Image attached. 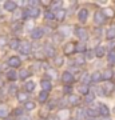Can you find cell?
I'll list each match as a JSON object with an SVG mask.
<instances>
[{
    "mask_svg": "<svg viewBox=\"0 0 115 120\" xmlns=\"http://www.w3.org/2000/svg\"><path fill=\"white\" fill-rule=\"evenodd\" d=\"M107 20V17L104 16V13L102 12V11H96V12L94 13V23L95 24H98V26H102V24H104Z\"/></svg>",
    "mask_w": 115,
    "mask_h": 120,
    "instance_id": "cell-1",
    "label": "cell"
},
{
    "mask_svg": "<svg viewBox=\"0 0 115 120\" xmlns=\"http://www.w3.org/2000/svg\"><path fill=\"white\" fill-rule=\"evenodd\" d=\"M75 35L80 39L83 43L88 39V34H87V31H86L84 28H82V27H76V28H75Z\"/></svg>",
    "mask_w": 115,
    "mask_h": 120,
    "instance_id": "cell-2",
    "label": "cell"
},
{
    "mask_svg": "<svg viewBox=\"0 0 115 120\" xmlns=\"http://www.w3.org/2000/svg\"><path fill=\"white\" fill-rule=\"evenodd\" d=\"M62 82H63V84H66V86H70L71 83H74V75L71 72H68V71L63 72L62 73Z\"/></svg>",
    "mask_w": 115,
    "mask_h": 120,
    "instance_id": "cell-3",
    "label": "cell"
},
{
    "mask_svg": "<svg viewBox=\"0 0 115 120\" xmlns=\"http://www.w3.org/2000/svg\"><path fill=\"white\" fill-rule=\"evenodd\" d=\"M31 43L30 41H21L20 43V47H19V51H20V53H23V55H28L31 52Z\"/></svg>",
    "mask_w": 115,
    "mask_h": 120,
    "instance_id": "cell-4",
    "label": "cell"
},
{
    "mask_svg": "<svg viewBox=\"0 0 115 120\" xmlns=\"http://www.w3.org/2000/svg\"><path fill=\"white\" fill-rule=\"evenodd\" d=\"M20 64H21V60L17 56H11L8 59V65L12 67V68H17V67H20Z\"/></svg>",
    "mask_w": 115,
    "mask_h": 120,
    "instance_id": "cell-5",
    "label": "cell"
},
{
    "mask_svg": "<svg viewBox=\"0 0 115 120\" xmlns=\"http://www.w3.org/2000/svg\"><path fill=\"white\" fill-rule=\"evenodd\" d=\"M43 35H44V30L43 28H34V30L31 31V38L35 39V40L42 39Z\"/></svg>",
    "mask_w": 115,
    "mask_h": 120,
    "instance_id": "cell-6",
    "label": "cell"
},
{
    "mask_svg": "<svg viewBox=\"0 0 115 120\" xmlns=\"http://www.w3.org/2000/svg\"><path fill=\"white\" fill-rule=\"evenodd\" d=\"M87 17H88V9H86V8L79 9V12H78V19H79V22L86 23L87 22Z\"/></svg>",
    "mask_w": 115,
    "mask_h": 120,
    "instance_id": "cell-7",
    "label": "cell"
},
{
    "mask_svg": "<svg viewBox=\"0 0 115 120\" xmlns=\"http://www.w3.org/2000/svg\"><path fill=\"white\" fill-rule=\"evenodd\" d=\"M4 9L5 11H8V12H15L16 11V3L12 1V0H7L4 1Z\"/></svg>",
    "mask_w": 115,
    "mask_h": 120,
    "instance_id": "cell-8",
    "label": "cell"
},
{
    "mask_svg": "<svg viewBox=\"0 0 115 120\" xmlns=\"http://www.w3.org/2000/svg\"><path fill=\"white\" fill-rule=\"evenodd\" d=\"M98 111L100 113V116H103V117H108V115H110V109H108L106 104H99Z\"/></svg>",
    "mask_w": 115,
    "mask_h": 120,
    "instance_id": "cell-9",
    "label": "cell"
},
{
    "mask_svg": "<svg viewBox=\"0 0 115 120\" xmlns=\"http://www.w3.org/2000/svg\"><path fill=\"white\" fill-rule=\"evenodd\" d=\"M27 15L30 17H32V19H36V17L40 15V9H39L38 7H31V8H28V11H27Z\"/></svg>",
    "mask_w": 115,
    "mask_h": 120,
    "instance_id": "cell-10",
    "label": "cell"
},
{
    "mask_svg": "<svg viewBox=\"0 0 115 120\" xmlns=\"http://www.w3.org/2000/svg\"><path fill=\"white\" fill-rule=\"evenodd\" d=\"M74 51H75V44L74 43H66L64 44L63 52L66 55H71V53H74Z\"/></svg>",
    "mask_w": 115,
    "mask_h": 120,
    "instance_id": "cell-11",
    "label": "cell"
},
{
    "mask_svg": "<svg viewBox=\"0 0 115 120\" xmlns=\"http://www.w3.org/2000/svg\"><path fill=\"white\" fill-rule=\"evenodd\" d=\"M40 86H42V91H46V92H48V91L52 90V83L50 82V80H42V83H40Z\"/></svg>",
    "mask_w": 115,
    "mask_h": 120,
    "instance_id": "cell-12",
    "label": "cell"
},
{
    "mask_svg": "<svg viewBox=\"0 0 115 120\" xmlns=\"http://www.w3.org/2000/svg\"><path fill=\"white\" fill-rule=\"evenodd\" d=\"M78 92L80 95H88L90 94V86L88 84H80V86L78 87Z\"/></svg>",
    "mask_w": 115,
    "mask_h": 120,
    "instance_id": "cell-13",
    "label": "cell"
},
{
    "mask_svg": "<svg viewBox=\"0 0 115 120\" xmlns=\"http://www.w3.org/2000/svg\"><path fill=\"white\" fill-rule=\"evenodd\" d=\"M86 51H87V47H86V43H83V41H80V43L75 44V52H78V53H84Z\"/></svg>",
    "mask_w": 115,
    "mask_h": 120,
    "instance_id": "cell-14",
    "label": "cell"
},
{
    "mask_svg": "<svg viewBox=\"0 0 115 120\" xmlns=\"http://www.w3.org/2000/svg\"><path fill=\"white\" fill-rule=\"evenodd\" d=\"M64 17H66V9L60 8V9H58V11L55 12V19L58 20V22L64 20Z\"/></svg>",
    "mask_w": 115,
    "mask_h": 120,
    "instance_id": "cell-15",
    "label": "cell"
},
{
    "mask_svg": "<svg viewBox=\"0 0 115 120\" xmlns=\"http://www.w3.org/2000/svg\"><path fill=\"white\" fill-rule=\"evenodd\" d=\"M95 56L96 57H103V56L106 55V48L103 47V45H98V47L95 48Z\"/></svg>",
    "mask_w": 115,
    "mask_h": 120,
    "instance_id": "cell-16",
    "label": "cell"
},
{
    "mask_svg": "<svg viewBox=\"0 0 115 120\" xmlns=\"http://www.w3.org/2000/svg\"><path fill=\"white\" fill-rule=\"evenodd\" d=\"M20 40L19 39H12V40H9L8 41V45L11 49H19V47H20Z\"/></svg>",
    "mask_w": 115,
    "mask_h": 120,
    "instance_id": "cell-17",
    "label": "cell"
},
{
    "mask_svg": "<svg viewBox=\"0 0 115 120\" xmlns=\"http://www.w3.org/2000/svg\"><path fill=\"white\" fill-rule=\"evenodd\" d=\"M7 77H8V80L13 82V80L19 79V73H17L15 69H9V71H7Z\"/></svg>",
    "mask_w": 115,
    "mask_h": 120,
    "instance_id": "cell-18",
    "label": "cell"
},
{
    "mask_svg": "<svg viewBox=\"0 0 115 120\" xmlns=\"http://www.w3.org/2000/svg\"><path fill=\"white\" fill-rule=\"evenodd\" d=\"M44 52H46V55L47 56H50V57H55V48L52 47L51 44H47L46 47H44Z\"/></svg>",
    "mask_w": 115,
    "mask_h": 120,
    "instance_id": "cell-19",
    "label": "cell"
},
{
    "mask_svg": "<svg viewBox=\"0 0 115 120\" xmlns=\"http://www.w3.org/2000/svg\"><path fill=\"white\" fill-rule=\"evenodd\" d=\"M114 84H112V83H110V82H107L106 84H104V86H103V91H104V94L106 95H110L111 92H112V91H114Z\"/></svg>",
    "mask_w": 115,
    "mask_h": 120,
    "instance_id": "cell-20",
    "label": "cell"
},
{
    "mask_svg": "<svg viewBox=\"0 0 115 120\" xmlns=\"http://www.w3.org/2000/svg\"><path fill=\"white\" fill-rule=\"evenodd\" d=\"M60 35L62 36H70L71 35V27L70 26H63V27H60Z\"/></svg>",
    "mask_w": 115,
    "mask_h": 120,
    "instance_id": "cell-21",
    "label": "cell"
},
{
    "mask_svg": "<svg viewBox=\"0 0 115 120\" xmlns=\"http://www.w3.org/2000/svg\"><path fill=\"white\" fill-rule=\"evenodd\" d=\"M31 76V71L27 68H23L20 69V72H19V77H20L21 80H24V79H27V77Z\"/></svg>",
    "mask_w": 115,
    "mask_h": 120,
    "instance_id": "cell-22",
    "label": "cell"
},
{
    "mask_svg": "<svg viewBox=\"0 0 115 120\" xmlns=\"http://www.w3.org/2000/svg\"><path fill=\"white\" fill-rule=\"evenodd\" d=\"M102 80V73L99 72V71H95V72L91 73V82H94V83H98Z\"/></svg>",
    "mask_w": 115,
    "mask_h": 120,
    "instance_id": "cell-23",
    "label": "cell"
},
{
    "mask_svg": "<svg viewBox=\"0 0 115 120\" xmlns=\"http://www.w3.org/2000/svg\"><path fill=\"white\" fill-rule=\"evenodd\" d=\"M79 101H80V100H79V98H78L76 95H70V96H68V103L71 104V105H78Z\"/></svg>",
    "mask_w": 115,
    "mask_h": 120,
    "instance_id": "cell-24",
    "label": "cell"
},
{
    "mask_svg": "<svg viewBox=\"0 0 115 120\" xmlns=\"http://www.w3.org/2000/svg\"><path fill=\"white\" fill-rule=\"evenodd\" d=\"M112 76H114V72H112L110 68L106 69V71L102 73V79H103V80H111V77H112Z\"/></svg>",
    "mask_w": 115,
    "mask_h": 120,
    "instance_id": "cell-25",
    "label": "cell"
},
{
    "mask_svg": "<svg viewBox=\"0 0 115 120\" xmlns=\"http://www.w3.org/2000/svg\"><path fill=\"white\" fill-rule=\"evenodd\" d=\"M87 116V111L86 109H83V108H79V109H76V120H80L83 119V117H86Z\"/></svg>",
    "mask_w": 115,
    "mask_h": 120,
    "instance_id": "cell-26",
    "label": "cell"
},
{
    "mask_svg": "<svg viewBox=\"0 0 115 120\" xmlns=\"http://www.w3.org/2000/svg\"><path fill=\"white\" fill-rule=\"evenodd\" d=\"M23 16H24V15H23V11H21V9H16L12 15V20L13 22H17V20H20V17H23Z\"/></svg>",
    "mask_w": 115,
    "mask_h": 120,
    "instance_id": "cell-27",
    "label": "cell"
},
{
    "mask_svg": "<svg viewBox=\"0 0 115 120\" xmlns=\"http://www.w3.org/2000/svg\"><path fill=\"white\" fill-rule=\"evenodd\" d=\"M8 113H9L8 108L5 105H0V119H5L8 116Z\"/></svg>",
    "mask_w": 115,
    "mask_h": 120,
    "instance_id": "cell-28",
    "label": "cell"
},
{
    "mask_svg": "<svg viewBox=\"0 0 115 120\" xmlns=\"http://www.w3.org/2000/svg\"><path fill=\"white\" fill-rule=\"evenodd\" d=\"M48 99V92H46V91H42L40 94H39V96H38V100L40 101V103H46V100Z\"/></svg>",
    "mask_w": 115,
    "mask_h": 120,
    "instance_id": "cell-29",
    "label": "cell"
},
{
    "mask_svg": "<svg viewBox=\"0 0 115 120\" xmlns=\"http://www.w3.org/2000/svg\"><path fill=\"white\" fill-rule=\"evenodd\" d=\"M106 38L108 39V40L115 39V28L114 27H111V28H108V30L106 31Z\"/></svg>",
    "mask_w": 115,
    "mask_h": 120,
    "instance_id": "cell-30",
    "label": "cell"
},
{
    "mask_svg": "<svg viewBox=\"0 0 115 120\" xmlns=\"http://www.w3.org/2000/svg\"><path fill=\"white\" fill-rule=\"evenodd\" d=\"M86 111H87V116L92 117V119H95V117L99 115V111H96L94 108H88V109H86Z\"/></svg>",
    "mask_w": 115,
    "mask_h": 120,
    "instance_id": "cell-31",
    "label": "cell"
},
{
    "mask_svg": "<svg viewBox=\"0 0 115 120\" xmlns=\"http://www.w3.org/2000/svg\"><path fill=\"white\" fill-rule=\"evenodd\" d=\"M102 12L104 13V16L106 17H114L115 16V12H114V9L112 8H104Z\"/></svg>",
    "mask_w": 115,
    "mask_h": 120,
    "instance_id": "cell-32",
    "label": "cell"
},
{
    "mask_svg": "<svg viewBox=\"0 0 115 120\" xmlns=\"http://www.w3.org/2000/svg\"><path fill=\"white\" fill-rule=\"evenodd\" d=\"M54 63H55L56 67H62V65L64 64L63 56H55V59H54Z\"/></svg>",
    "mask_w": 115,
    "mask_h": 120,
    "instance_id": "cell-33",
    "label": "cell"
},
{
    "mask_svg": "<svg viewBox=\"0 0 115 120\" xmlns=\"http://www.w3.org/2000/svg\"><path fill=\"white\" fill-rule=\"evenodd\" d=\"M35 87H36V84H35L32 80H31V82H27V83H26V90L28 91V92H32V91L35 90Z\"/></svg>",
    "mask_w": 115,
    "mask_h": 120,
    "instance_id": "cell-34",
    "label": "cell"
},
{
    "mask_svg": "<svg viewBox=\"0 0 115 120\" xmlns=\"http://www.w3.org/2000/svg\"><path fill=\"white\" fill-rule=\"evenodd\" d=\"M84 61H86L84 56L79 55V56H76V57H75V63H76L78 65H83V64H84Z\"/></svg>",
    "mask_w": 115,
    "mask_h": 120,
    "instance_id": "cell-35",
    "label": "cell"
},
{
    "mask_svg": "<svg viewBox=\"0 0 115 120\" xmlns=\"http://www.w3.org/2000/svg\"><path fill=\"white\" fill-rule=\"evenodd\" d=\"M17 100H19V101H27V100H28V95L20 92V94H17Z\"/></svg>",
    "mask_w": 115,
    "mask_h": 120,
    "instance_id": "cell-36",
    "label": "cell"
},
{
    "mask_svg": "<svg viewBox=\"0 0 115 120\" xmlns=\"http://www.w3.org/2000/svg\"><path fill=\"white\" fill-rule=\"evenodd\" d=\"M84 100H86V103H92V101L95 100V95H94V94L86 95V96H84Z\"/></svg>",
    "mask_w": 115,
    "mask_h": 120,
    "instance_id": "cell-37",
    "label": "cell"
},
{
    "mask_svg": "<svg viewBox=\"0 0 115 120\" xmlns=\"http://www.w3.org/2000/svg\"><path fill=\"white\" fill-rule=\"evenodd\" d=\"M24 108H26L27 111H32V109H35V103L34 101H27Z\"/></svg>",
    "mask_w": 115,
    "mask_h": 120,
    "instance_id": "cell-38",
    "label": "cell"
},
{
    "mask_svg": "<svg viewBox=\"0 0 115 120\" xmlns=\"http://www.w3.org/2000/svg\"><path fill=\"white\" fill-rule=\"evenodd\" d=\"M44 17H46L47 20H52V19H55V13H52L51 11H47L46 15H44Z\"/></svg>",
    "mask_w": 115,
    "mask_h": 120,
    "instance_id": "cell-39",
    "label": "cell"
},
{
    "mask_svg": "<svg viewBox=\"0 0 115 120\" xmlns=\"http://www.w3.org/2000/svg\"><path fill=\"white\" fill-rule=\"evenodd\" d=\"M52 39L55 40V43H60L62 39H63V36H62L60 34H55V35H52Z\"/></svg>",
    "mask_w": 115,
    "mask_h": 120,
    "instance_id": "cell-40",
    "label": "cell"
},
{
    "mask_svg": "<svg viewBox=\"0 0 115 120\" xmlns=\"http://www.w3.org/2000/svg\"><path fill=\"white\" fill-rule=\"evenodd\" d=\"M82 80H83V84H87V82H88V80H91V77H88L87 72H84L83 75H82Z\"/></svg>",
    "mask_w": 115,
    "mask_h": 120,
    "instance_id": "cell-41",
    "label": "cell"
},
{
    "mask_svg": "<svg viewBox=\"0 0 115 120\" xmlns=\"http://www.w3.org/2000/svg\"><path fill=\"white\" fill-rule=\"evenodd\" d=\"M68 113H70V112H68L67 109H64V111H60V112H59V115H58V116L63 117V119H66V117L68 116ZM60 117H59V119H60Z\"/></svg>",
    "mask_w": 115,
    "mask_h": 120,
    "instance_id": "cell-42",
    "label": "cell"
},
{
    "mask_svg": "<svg viewBox=\"0 0 115 120\" xmlns=\"http://www.w3.org/2000/svg\"><path fill=\"white\" fill-rule=\"evenodd\" d=\"M114 59H115V53L111 51L110 55H108V63H110V64H114Z\"/></svg>",
    "mask_w": 115,
    "mask_h": 120,
    "instance_id": "cell-43",
    "label": "cell"
},
{
    "mask_svg": "<svg viewBox=\"0 0 115 120\" xmlns=\"http://www.w3.org/2000/svg\"><path fill=\"white\" fill-rule=\"evenodd\" d=\"M43 56H44V53L40 51H38L36 53H35V59H38V60H42L43 59Z\"/></svg>",
    "mask_w": 115,
    "mask_h": 120,
    "instance_id": "cell-44",
    "label": "cell"
},
{
    "mask_svg": "<svg viewBox=\"0 0 115 120\" xmlns=\"http://www.w3.org/2000/svg\"><path fill=\"white\" fill-rule=\"evenodd\" d=\"M94 55H95L94 51H88V52H87V59H92V57H94Z\"/></svg>",
    "mask_w": 115,
    "mask_h": 120,
    "instance_id": "cell-45",
    "label": "cell"
},
{
    "mask_svg": "<svg viewBox=\"0 0 115 120\" xmlns=\"http://www.w3.org/2000/svg\"><path fill=\"white\" fill-rule=\"evenodd\" d=\"M48 73H50L52 77H56V71L55 69H48Z\"/></svg>",
    "mask_w": 115,
    "mask_h": 120,
    "instance_id": "cell-46",
    "label": "cell"
},
{
    "mask_svg": "<svg viewBox=\"0 0 115 120\" xmlns=\"http://www.w3.org/2000/svg\"><path fill=\"white\" fill-rule=\"evenodd\" d=\"M20 120H31V116H27V115H21V116H20Z\"/></svg>",
    "mask_w": 115,
    "mask_h": 120,
    "instance_id": "cell-47",
    "label": "cell"
},
{
    "mask_svg": "<svg viewBox=\"0 0 115 120\" xmlns=\"http://www.w3.org/2000/svg\"><path fill=\"white\" fill-rule=\"evenodd\" d=\"M5 44V38H0V47H3Z\"/></svg>",
    "mask_w": 115,
    "mask_h": 120,
    "instance_id": "cell-48",
    "label": "cell"
},
{
    "mask_svg": "<svg viewBox=\"0 0 115 120\" xmlns=\"http://www.w3.org/2000/svg\"><path fill=\"white\" fill-rule=\"evenodd\" d=\"M12 28H13L15 31H16V30H19V28H20V24H13V26H12Z\"/></svg>",
    "mask_w": 115,
    "mask_h": 120,
    "instance_id": "cell-49",
    "label": "cell"
},
{
    "mask_svg": "<svg viewBox=\"0 0 115 120\" xmlns=\"http://www.w3.org/2000/svg\"><path fill=\"white\" fill-rule=\"evenodd\" d=\"M48 120H60V119H59V116H51Z\"/></svg>",
    "mask_w": 115,
    "mask_h": 120,
    "instance_id": "cell-50",
    "label": "cell"
},
{
    "mask_svg": "<svg viewBox=\"0 0 115 120\" xmlns=\"http://www.w3.org/2000/svg\"><path fill=\"white\" fill-rule=\"evenodd\" d=\"M0 86H3V82H1V80H0Z\"/></svg>",
    "mask_w": 115,
    "mask_h": 120,
    "instance_id": "cell-51",
    "label": "cell"
},
{
    "mask_svg": "<svg viewBox=\"0 0 115 120\" xmlns=\"http://www.w3.org/2000/svg\"><path fill=\"white\" fill-rule=\"evenodd\" d=\"M114 64H115V59H114Z\"/></svg>",
    "mask_w": 115,
    "mask_h": 120,
    "instance_id": "cell-52",
    "label": "cell"
},
{
    "mask_svg": "<svg viewBox=\"0 0 115 120\" xmlns=\"http://www.w3.org/2000/svg\"><path fill=\"white\" fill-rule=\"evenodd\" d=\"M114 112H115V107H114Z\"/></svg>",
    "mask_w": 115,
    "mask_h": 120,
    "instance_id": "cell-53",
    "label": "cell"
}]
</instances>
